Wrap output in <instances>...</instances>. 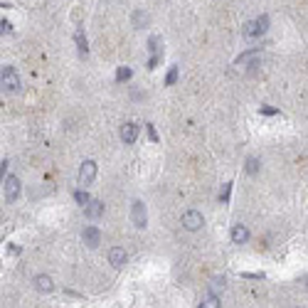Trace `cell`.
<instances>
[{
	"mask_svg": "<svg viewBox=\"0 0 308 308\" xmlns=\"http://www.w3.org/2000/svg\"><path fill=\"white\" fill-rule=\"evenodd\" d=\"M116 79H118V82H126V79H131V69H128V67H121V69L116 72Z\"/></svg>",
	"mask_w": 308,
	"mask_h": 308,
	"instance_id": "19",
	"label": "cell"
},
{
	"mask_svg": "<svg viewBox=\"0 0 308 308\" xmlns=\"http://www.w3.org/2000/svg\"><path fill=\"white\" fill-rule=\"evenodd\" d=\"M229 190H232V183H227V185L222 188V193H220V200H222V202L229 200Z\"/></svg>",
	"mask_w": 308,
	"mask_h": 308,
	"instance_id": "21",
	"label": "cell"
},
{
	"mask_svg": "<svg viewBox=\"0 0 308 308\" xmlns=\"http://www.w3.org/2000/svg\"><path fill=\"white\" fill-rule=\"evenodd\" d=\"M178 79V69H170V74H168V84H173Z\"/></svg>",
	"mask_w": 308,
	"mask_h": 308,
	"instance_id": "22",
	"label": "cell"
},
{
	"mask_svg": "<svg viewBox=\"0 0 308 308\" xmlns=\"http://www.w3.org/2000/svg\"><path fill=\"white\" fill-rule=\"evenodd\" d=\"M74 200H77L79 205H84V207H86V205H89V202H91V197L86 195L84 190H77V193H74Z\"/></svg>",
	"mask_w": 308,
	"mask_h": 308,
	"instance_id": "16",
	"label": "cell"
},
{
	"mask_svg": "<svg viewBox=\"0 0 308 308\" xmlns=\"http://www.w3.org/2000/svg\"><path fill=\"white\" fill-rule=\"evenodd\" d=\"M126 259H128V256H126V252H123L121 247H113L111 252H109V264H111L113 269H121V266L126 264Z\"/></svg>",
	"mask_w": 308,
	"mask_h": 308,
	"instance_id": "7",
	"label": "cell"
},
{
	"mask_svg": "<svg viewBox=\"0 0 308 308\" xmlns=\"http://www.w3.org/2000/svg\"><path fill=\"white\" fill-rule=\"evenodd\" d=\"M261 111L266 113V116H274V113H276V109H271V106H264V109H261Z\"/></svg>",
	"mask_w": 308,
	"mask_h": 308,
	"instance_id": "23",
	"label": "cell"
},
{
	"mask_svg": "<svg viewBox=\"0 0 308 308\" xmlns=\"http://www.w3.org/2000/svg\"><path fill=\"white\" fill-rule=\"evenodd\" d=\"M202 306H205V308H215V306H220V298H217L215 293H210V296H205V298H202Z\"/></svg>",
	"mask_w": 308,
	"mask_h": 308,
	"instance_id": "13",
	"label": "cell"
},
{
	"mask_svg": "<svg viewBox=\"0 0 308 308\" xmlns=\"http://www.w3.org/2000/svg\"><path fill=\"white\" fill-rule=\"evenodd\" d=\"M256 28H259V35H264V32L269 30V18H266V15L256 18Z\"/></svg>",
	"mask_w": 308,
	"mask_h": 308,
	"instance_id": "14",
	"label": "cell"
},
{
	"mask_svg": "<svg viewBox=\"0 0 308 308\" xmlns=\"http://www.w3.org/2000/svg\"><path fill=\"white\" fill-rule=\"evenodd\" d=\"M96 178V163L94 161H84L82 170H79V185H91Z\"/></svg>",
	"mask_w": 308,
	"mask_h": 308,
	"instance_id": "4",
	"label": "cell"
},
{
	"mask_svg": "<svg viewBox=\"0 0 308 308\" xmlns=\"http://www.w3.org/2000/svg\"><path fill=\"white\" fill-rule=\"evenodd\" d=\"M82 239H84L86 247H99V244H101V232H99L96 227H86Z\"/></svg>",
	"mask_w": 308,
	"mask_h": 308,
	"instance_id": "6",
	"label": "cell"
},
{
	"mask_svg": "<svg viewBox=\"0 0 308 308\" xmlns=\"http://www.w3.org/2000/svg\"><path fill=\"white\" fill-rule=\"evenodd\" d=\"M247 173H249V175H256V173H259V161H256V158H249V161H247Z\"/></svg>",
	"mask_w": 308,
	"mask_h": 308,
	"instance_id": "20",
	"label": "cell"
},
{
	"mask_svg": "<svg viewBox=\"0 0 308 308\" xmlns=\"http://www.w3.org/2000/svg\"><path fill=\"white\" fill-rule=\"evenodd\" d=\"M145 23H148V15H145L143 10H138V13L133 15V25H136V28H140V25H145Z\"/></svg>",
	"mask_w": 308,
	"mask_h": 308,
	"instance_id": "17",
	"label": "cell"
},
{
	"mask_svg": "<svg viewBox=\"0 0 308 308\" xmlns=\"http://www.w3.org/2000/svg\"><path fill=\"white\" fill-rule=\"evenodd\" d=\"M101 215H104V202H101V200H91V202L86 205V217L96 220V217H101Z\"/></svg>",
	"mask_w": 308,
	"mask_h": 308,
	"instance_id": "10",
	"label": "cell"
},
{
	"mask_svg": "<svg viewBox=\"0 0 308 308\" xmlns=\"http://www.w3.org/2000/svg\"><path fill=\"white\" fill-rule=\"evenodd\" d=\"M35 286H37V291L50 293V291H52V279H50L47 274H40V276H35Z\"/></svg>",
	"mask_w": 308,
	"mask_h": 308,
	"instance_id": "11",
	"label": "cell"
},
{
	"mask_svg": "<svg viewBox=\"0 0 308 308\" xmlns=\"http://www.w3.org/2000/svg\"><path fill=\"white\" fill-rule=\"evenodd\" d=\"M74 40H77V45H79V50L86 55V37H84V32L82 30H77V35H74Z\"/></svg>",
	"mask_w": 308,
	"mask_h": 308,
	"instance_id": "18",
	"label": "cell"
},
{
	"mask_svg": "<svg viewBox=\"0 0 308 308\" xmlns=\"http://www.w3.org/2000/svg\"><path fill=\"white\" fill-rule=\"evenodd\" d=\"M148 133H150V138L153 140H158V133H156V128H153V126H148Z\"/></svg>",
	"mask_w": 308,
	"mask_h": 308,
	"instance_id": "24",
	"label": "cell"
},
{
	"mask_svg": "<svg viewBox=\"0 0 308 308\" xmlns=\"http://www.w3.org/2000/svg\"><path fill=\"white\" fill-rule=\"evenodd\" d=\"M131 220H133L136 227H145V222H148V212H145V205L140 200H136L131 205Z\"/></svg>",
	"mask_w": 308,
	"mask_h": 308,
	"instance_id": "5",
	"label": "cell"
},
{
	"mask_svg": "<svg viewBox=\"0 0 308 308\" xmlns=\"http://www.w3.org/2000/svg\"><path fill=\"white\" fill-rule=\"evenodd\" d=\"M247 239H249V229L244 224H234L232 227V242L234 244H244Z\"/></svg>",
	"mask_w": 308,
	"mask_h": 308,
	"instance_id": "8",
	"label": "cell"
},
{
	"mask_svg": "<svg viewBox=\"0 0 308 308\" xmlns=\"http://www.w3.org/2000/svg\"><path fill=\"white\" fill-rule=\"evenodd\" d=\"M244 35H247V37H256V35H259V28H256V20H254V23H247V25H244Z\"/></svg>",
	"mask_w": 308,
	"mask_h": 308,
	"instance_id": "15",
	"label": "cell"
},
{
	"mask_svg": "<svg viewBox=\"0 0 308 308\" xmlns=\"http://www.w3.org/2000/svg\"><path fill=\"white\" fill-rule=\"evenodd\" d=\"M202 224H205V220H202V215H200L197 210H188V212L183 215V227H185L188 232H197Z\"/></svg>",
	"mask_w": 308,
	"mask_h": 308,
	"instance_id": "3",
	"label": "cell"
},
{
	"mask_svg": "<svg viewBox=\"0 0 308 308\" xmlns=\"http://www.w3.org/2000/svg\"><path fill=\"white\" fill-rule=\"evenodd\" d=\"M136 138H138V126H136V123H123V128H121V140H123V143H133Z\"/></svg>",
	"mask_w": 308,
	"mask_h": 308,
	"instance_id": "9",
	"label": "cell"
},
{
	"mask_svg": "<svg viewBox=\"0 0 308 308\" xmlns=\"http://www.w3.org/2000/svg\"><path fill=\"white\" fill-rule=\"evenodd\" d=\"M3 32H13V25H10V23H5V20H3Z\"/></svg>",
	"mask_w": 308,
	"mask_h": 308,
	"instance_id": "25",
	"label": "cell"
},
{
	"mask_svg": "<svg viewBox=\"0 0 308 308\" xmlns=\"http://www.w3.org/2000/svg\"><path fill=\"white\" fill-rule=\"evenodd\" d=\"M261 57V52L259 50H252V52H244V55L237 59V64H247V62H254V59H259Z\"/></svg>",
	"mask_w": 308,
	"mask_h": 308,
	"instance_id": "12",
	"label": "cell"
},
{
	"mask_svg": "<svg viewBox=\"0 0 308 308\" xmlns=\"http://www.w3.org/2000/svg\"><path fill=\"white\" fill-rule=\"evenodd\" d=\"M0 84L5 91H18L20 89V77L13 67H3V74H0Z\"/></svg>",
	"mask_w": 308,
	"mask_h": 308,
	"instance_id": "1",
	"label": "cell"
},
{
	"mask_svg": "<svg viewBox=\"0 0 308 308\" xmlns=\"http://www.w3.org/2000/svg\"><path fill=\"white\" fill-rule=\"evenodd\" d=\"M3 195H5V200H18V195H20V180L15 178V175H8V178H3Z\"/></svg>",
	"mask_w": 308,
	"mask_h": 308,
	"instance_id": "2",
	"label": "cell"
}]
</instances>
